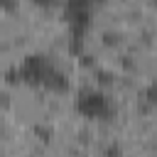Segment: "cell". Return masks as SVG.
<instances>
[{
    "mask_svg": "<svg viewBox=\"0 0 157 157\" xmlns=\"http://www.w3.org/2000/svg\"><path fill=\"white\" fill-rule=\"evenodd\" d=\"M74 108L78 115L91 118V120H108L113 115V105L108 96L101 93L98 88H81L74 98Z\"/></svg>",
    "mask_w": 157,
    "mask_h": 157,
    "instance_id": "6da1fadb",
    "label": "cell"
},
{
    "mask_svg": "<svg viewBox=\"0 0 157 157\" xmlns=\"http://www.w3.org/2000/svg\"><path fill=\"white\" fill-rule=\"evenodd\" d=\"M64 17L69 22V34H86L93 20V2L91 0H64Z\"/></svg>",
    "mask_w": 157,
    "mask_h": 157,
    "instance_id": "7a4b0ae2",
    "label": "cell"
},
{
    "mask_svg": "<svg viewBox=\"0 0 157 157\" xmlns=\"http://www.w3.org/2000/svg\"><path fill=\"white\" fill-rule=\"evenodd\" d=\"M54 64L44 56V54H27L20 64V74H22V83L29 86H44L47 76L52 74Z\"/></svg>",
    "mask_w": 157,
    "mask_h": 157,
    "instance_id": "3957f363",
    "label": "cell"
},
{
    "mask_svg": "<svg viewBox=\"0 0 157 157\" xmlns=\"http://www.w3.org/2000/svg\"><path fill=\"white\" fill-rule=\"evenodd\" d=\"M42 88H47V91H52V93H66L69 88H71V81H69V76L61 71V69H52V74L47 76V81H44V86Z\"/></svg>",
    "mask_w": 157,
    "mask_h": 157,
    "instance_id": "277c9868",
    "label": "cell"
},
{
    "mask_svg": "<svg viewBox=\"0 0 157 157\" xmlns=\"http://www.w3.org/2000/svg\"><path fill=\"white\" fill-rule=\"evenodd\" d=\"M66 52H69L71 56H81V54H83V37H81V34H69Z\"/></svg>",
    "mask_w": 157,
    "mask_h": 157,
    "instance_id": "5b68a950",
    "label": "cell"
},
{
    "mask_svg": "<svg viewBox=\"0 0 157 157\" xmlns=\"http://www.w3.org/2000/svg\"><path fill=\"white\" fill-rule=\"evenodd\" d=\"M34 135H37V140H42V142H52L54 130H52L49 125H44V123H37V125H34Z\"/></svg>",
    "mask_w": 157,
    "mask_h": 157,
    "instance_id": "8992f818",
    "label": "cell"
},
{
    "mask_svg": "<svg viewBox=\"0 0 157 157\" xmlns=\"http://www.w3.org/2000/svg\"><path fill=\"white\" fill-rule=\"evenodd\" d=\"M93 76H96V81H98V83H103V86H110V83H113V78H115L108 69H98V66L93 69Z\"/></svg>",
    "mask_w": 157,
    "mask_h": 157,
    "instance_id": "52a82bcc",
    "label": "cell"
},
{
    "mask_svg": "<svg viewBox=\"0 0 157 157\" xmlns=\"http://www.w3.org/2000/svg\"><path fill=\"white\" fill-rule=\"evenodd\" d=\"M5 81L7 83H22V74H20V66H12L5 71Z\"/></svg>",
    "mask_w": 157,
    "mask_h": 157,
    "instance_id": "ba28073f",
    "label": "cell"
},
{
    "mask_svg": "<svg viewBox=\"0 0 157 157\" xmlns=\"http://www.w3.org/2000/svg\"><path fill=\"white\" fill-rule=\"evenodd\" d=\"M103 157H123V147L118 142H110L103 147Z\"/></svg>",
    "mask_w": 157,
    "mask_h": 157,
    "instance_id": "9c48e42d",
    "label": "cell"
},
{
    "mask_svg": "<svg viewBox=\"0 0 157 157\" xmlns=\"http://www.w3.org/2000/svg\"><path fill=\"white\" fill-rule=\"evenodd\" d=\"M145 98H147L152 105H157V81H152V83L147 86V91H145Z\"/></svg>",
    "mask_w": 157,
    "mask_h": 157,
    "instance_id": "30bf717a",
    "label": "cell"
},
{
    "mask_svg": "<svg viewBox=\"0 0 157 157\" xmlns=\"http://www.w3.org/2000/svg\"><path fill=\"white\" fill-rule=\"evenodd\" d=\"M17 5H20V0H0V10H5V12H15Z\"/></svg>",
    "mask_w": 157,
    "mask_h": 157,
    "instance_id": "8fae6325",
    "label": "cell"
},
{
    "mask_svg": "<svg viewBox=\"0 0 157 157\" xmlns=\"http://www.w3.org/2000/svg\"><path fill=\"white\" fill-rule=\"evenodd\" d=\"M103 39H105V44H110V47L120 42V37H118V34H113V32H105V34H103Z\"/></svg>",
    "mask_w": 157,
    "mask_h": 157,
    "instance_id": "7c38bea8",
    "label": "cell"
},
{
    "mask_svg": "<svg viewBox=\"0 0 157 157\" xmlns=\"http://www.w3.org/2000/svg\"><path fill=\"white\" fill-rule=\"evenodd\" d=\"M78 59H81V64H83V66H93V69H96V61H93V56H91V54H86V52H83Z\"/></svg>",
    "mask_w": 157,
    "mask_h": 157,
    "instance_id": "4fadbf2b",
    "label": "cell"
},
{
    "mask_svg": "<svg viewBox=\"0 0 157 157\" xmlns=\"http://www.w3.org/2000/svg\"><path fill=\"white\" fill-rule=\"evenodd\" d=\"M32 5H37V7H52V5H56V0H32Z\"/></svg>",
    "mask_w": 157,
    "mask_h": 157,
    "instance_id": "5bb4252c",
    "label": "cell"
},
{
    "mask_svg": "<svg viewBox=\"0 0 157 157\" xmlns=\"http://www.w3.org/2000/svg\"><path fill=\"white\" fill-rule=\"evenodd\" d=\"M91 2H93V5H101V2H105V0H91Z\"/></svg>",
    "mask_w": 157,
    "mask_h": 157,
    "instance_id": "9a60e30c",
    "label": "cell"
},
{
    "mask_svg": "<svg viewBox=\"0 0 157 157\" xmlns=\"http://www.w3.org/2000/svg\"><path fill=\"white\" fill-rule=\"evenodd\" d=\"M152 5H157V0H152Z\"/></svg>",
    "mask_w": 157,
    "mask_h": 157,
    "instance_id": "2e32d148",
    "label": "cell"
}]
</instances>
